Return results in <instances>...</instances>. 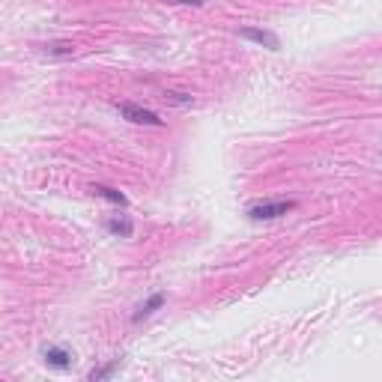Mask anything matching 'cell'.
I'll use <instances>...</instances> for the list:
<instances>
[{
	"label": "cell",
	"mask_w": 382,
	"mask_h": 382,
	"mask_svg": "<svg viewBox=\"0 0 382 382\" xmlns=\"http://www.w3.org/2000/svg\"><path fill=\"white\" fill-rule=\"evenodd\" d=\"M293 209L295 200H257V203L248 206V218L251 221H275V218H284Z\"/></svg>",
	"instance_id": "6da1fadb"
},
{
	"label": "cell",
	"mask_w": 382,
	"mask_h": 382,
	"mask_svg": "<svg viewBox=\"0 0 382 382\" xmlns=\"http://www.w3.org/2000/svg\"><path fill=\"white\" fill-rule=\"evenodd\" d=\"M117 108L129 122H138V126H165V120H161L156 111L140 108V104H135V102H120Z\"/></svg>",
	"instance_id": "7a4b0ae2"
},
{
	"label": "cell",
	"mask_w": 382,
	"mask_h": 382,
	"mask_svg": "<svg viewBox=\"0 0 382 382\" xmlns=\"http://www.w3.org/2000/svg\"><path fill=\"white\" fill-rule=\"evenodd\" d=\"M42 361L51 370H69L72 361H75V356L66 347H60V343H48V347L42 349Z\"/></svg>",
	"instance_id": "3957f363"
},
{
	"label": "cell",
	"mask_w": 382,
	"mask_h": 382,
	"mask_svg": "<svg viewBox=\"0 0 382 382\" xmlns=\"http://www.w3.org/2000/svg\"><path fill=\"white\" fill-rule=\"evenodd\" d=\"M239 36L248 42H254V45H263V48H269V51H278L281 42H278V36L269 33V30H260V27H242L239 30Z\"/></svg>",
	"instance_id": "277c9868"
},
{
	"label": "cell",
	"mask_w": 382,
	"mask_h": 382,
	"mask_svg": "<svg viewBox=\"0 0 382 382\" xmlns=\"http://www.w3.org/2000/svg\"><path fill=\"white\" fill-rule=\"evenodd\" d=\"M161 304H165V293H152L147 302H140V304H138V311L131 313V322H143V320H149L152 313H156V311L161 308Z\"/></svg>",
	"instance_id": "5b68a950"
},
{
	"label": "cell",
	"mask_w": 382,
	"mask_h": 382,
	"mask_svg": "<svg viewBox=\"0 0 382 382\" xmlns=\"http://www.w3.org/2000/svg\"><path fill=\"white\" fill-rule=\"evenodd\" d=\"M104 230L113 233V236H120V239H129L131 233H135V224H131L129 215H111L108 221H104Z\"/></svg>",
	"instance_id": "8992f818"
},
{
	"label": "cell",
	"mask_w": 382,
	"mask_h": 382,
	"mask_svg": "<svg viewBox=\"0 0 382 382\" xmlns=\"http://www.w3.org/2000/svg\"><path fill=\"white\" fill-rule=\"evenodd\" d=\"M90 191H93L96 197H104V200H108V203H117V206H126V203H129V200H126V194H122V191H117V188H111V185H102V183H96Z\"/></svg>",
	"instance_id": "52a82bcc"
},
{
	"label": "cell",
	"mask_w": 382,
	"mask_h": 382,
	"mask_svg": "<svg viewBox=\"0 0 382 382\" xmlns=\"http://www.w3.org/2000/svg\"><path fill=\"white\" fill-rule=\"evenodd\" d=\"M120 367V358H113L111 365H104V367H93L90 370V379L93 382H99V379H108V376H113V370Z\"/></svg>",
	"instance_id": "ba28073f"
},
{
	"label": "cell",
	"mask_w": 382,
	"mask_h": 382,
	"mask_svg": "<svg viewBox=\"0 0 382 382\" xmlns=\"http://www.w3.org/2000/svg\"><path fill=\"white\" fill-rule=\"evenodd\" d=\"M45 51L48 54H72V45L69 42H54V45H48Z\"/></svg>",
	"instance_id": "9c48e42d"
},
{
	"label": "cell",
	"mask_w": 382,
	"mask_h": 382,
	"mask_svg": "<svg viewBox=\"0 0 382 382\" xmlns=\"http://www.w3.org/2000/svg\"><path fill=\"white\" fill-rule=\"evenodd\" d=\"M170 3H183V6H203V0H170Z\"/></svg>",
	"instance_id": "30bf717a"
}]
</instances>
